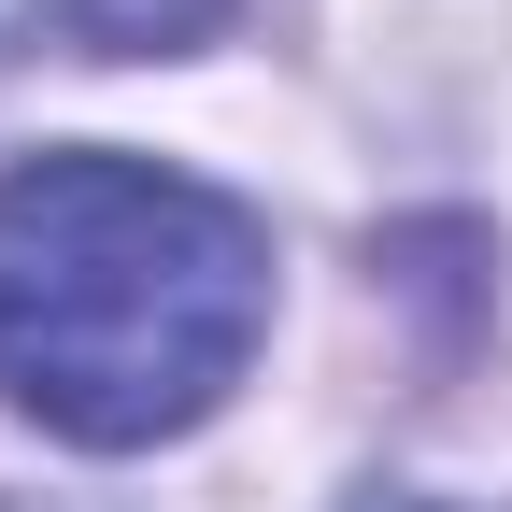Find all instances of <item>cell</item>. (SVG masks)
<instances>
[{"instance_id": "6da1fadb", "label": "cell", "mask_w": 512, "mask_h": 512, "mask_svg": "<svg viewBox=\"0 0 512 512\" xmlns=\"http://www.w3.org/2000/svg\"><path fill=\"white\" fill-rule=\"evenodd\" d=\"M271 328V228L228 185L57 143L0 171V399L86 456L185 441Z\"/></svg>"}, {"instance_id": "7a4b0ae2", "label": "cell", "mask_w": 512, "mask_h": 512, "mask_svg": "<svg viewBox=\"0 0 512 512\" xmlns=\"http://www.w3.org/2000/svg\"><path fill=\"white\" fill-rule=\"evenodd\" d=\"M214 15H228V0H57V29H72L86 57H143V43H185Z\"/></svg>"}, {"instance_id": "3957f363", "label": "cell", "mask_w": 512, "mask_h": 512, "mask_svg": "<svg viewBox=\"0 0 512 512\" xmlns=\"http://www.w3.org/2000/svg\"><path fill=\"white\" fill-rule=\"evenodd\" d=\"M370 512H427V498H370Z\"/></svg>"}]
</instances>
